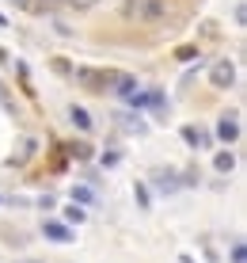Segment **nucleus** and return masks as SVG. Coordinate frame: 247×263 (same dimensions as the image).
Wrapping results in <instances>:
<instances>
[{
    "instance_id": "obj_8",
    "label": "nucleus",
    "mask_w": 247,
    "mask_h": 263,
    "mask_svg": "<svg viewBox=\"0 0 247 263\" xmlns=\"http://www.w3.org/2000/svg\"><path fill=\"white\" fill-rule=\"evenodd\" d=\"M213 168H217V172H232V168H236V157H232V153H217V157H213Z\"/></svg>"
},
{
    "instance_id": "obj_13",
    "label": "nucleus",
    "mask_w": 247,
    "mask_h": 263,
    "mask_svg": "<svg viewBox=\"0 0 247 263\" xmlns=\"http://www.w3.org/2000/svg\"><path fill=\"white\" fill-rule=\"evenodd\" d=\"M91 187H72V202H91Z\"/></svg>"
},
{
    "instance_id": "obj_14",
    "label": "nucleus",
    "mask_w": 247,
    "mask_h": 263,
    "mask_svg": "<svg viewBox=\"0 0 247 263\" xmlns=\"http://www.w3.org/2000/svg\"><path fill=\"white\" fill-rule=\"evenodd\" d=\"M156 179H160V183H156L160 191H175V187H179V183H175V176H171V172H168V176H156Z\"/></svg>"
},
{
    "instance_id": "obj_15",
    "label": "nucleus",
    "mask_w": 247,
    "mask_h": 263,
    "mask_svg": "<svg viewBox=\"0 0 247 263\" xmlns=\"http://www.w3.org/2000/svg\"><path fill=\"white\" fill-rule=\"evenodd\" d=\"M69 4H72V8H76V12H88V8H95V4H99V0H69Z\"/></svg>"
},
{
    "instance_id": "obj_3",
    "label": "nucleus",
    "mask_w": 247,
    "mask_h": 263,
    "mask_svg": "<svg viewBox=\"0 0 247 263\" xmlns=\"http://www.w3.org/2000/svg\"><path fill=\"white\" fill-rule=\"evenodd\" d=\"M209 84H213L217 92H228V88L236 84V65H232L228 58H224V61H217V65L209 69Z\"/></svg>"
},
{
    "instance_id": "obj_19",
    "label": "nucleus",
    "mask_w": 247,
    "mask_h": 263,
    "mask_svg": "<svg viewBox=\"0 0 247 263\" xmlns=\"http://www.w3.org/2000/svg\"><path fill=\"white\" fill-rule=\"evenodd\" d=\"M12 4H15V8H31V0H12Z\"/></svg>"
},
{
    "instance_id": "obj_18",
    "label": "nucleus",
    "mask_w": 247,
    "mask_h": 263,
    "mask_svg": "<svg viewBox=\"0 0 247 263\" xmlns=\"http://www.w3.org/2000/svg\"><path fill=\"white\" fill-rule=\"evenodd\" d=\"M141 4V0H126V15H133V8Z\"/></svg>"
},
{
    "instance_id": "obj_17",
    "label": "nucleus",
    "mask_w": 247,
    "mask_h": 263,
    "mask_svg": "<svg viewBox=\"0 0 247 263\" xmlns=\"http://www.w3.org/2000/svg\"><path fill=\"white\" fill-rule=\"evenodd\" d=\"M232 263H243V244H236V248H232Z\"/></svg>"
},
{
    "instance_id": "obj_2",
    "label": "nucleus",
    "mask_w": 247,
    "mask_h": 263,
    "mask_svg": "<svg viewBox=\"0 0 247 263\" xmlns=\"http://www.w3.org/2000/svg\"><path fill=\"white\" fill-rule=\"evenodd\" d=\"M133 15L141 23H149V27H156L163 15H168V0H141V4L133 8Z\"/></svg>"
},
{
    "instance_id": "obj_16",
    "label": "nucleus",
    "mask_w": 247,
    "mask_h": 263,
    "mask_svg": "<svg viewBox=\"0 0 247 263\" xmlns=\"http://www.w3.org/2000/svg\"><path fill=\"white\" fill-rule=\"evenodd\" d=\"M38 4L46 8V12H53V8H61V4H69V0H38Z\"/></svg>"
},
{
    "instance_id": "obj_12",
    "label": "nucleus",
    "mask_w": 247,
    "mask_h": 263,
    "mask_svg": "<svg viewBox=\"0 0 247 263\" xmlns=\"http://www.w3.org/2000/svg\"><path fill=\"white\" fill-rule=\"evenodd\" d=\"M194 58H202L194 46H179V50H175V61H194Z\"/></svg>"
},
{
    "instance_id": "obj_10",
    "label": "nucleus",
    "mask_w": 247,
    "mask_h": 263,
    "mask_svg": "<svg viewBox=\"0 0 247 263\" xmlns=\"http://www.w3.org/2000/svg\"><path fill=\"white\" fill-rule=\"evenodd\" d=\"M69 149V157H76V160H88L91 157V145H65Z\"/></svg>"
},
{
    "instance_id": "obj_1",
    "label": "nucleus",
    "mask_w": 247,
    "mask_h": 263,
    "mask_svg": "<svg viewBox=\"0 0 247 263\" xmlns=\"http://www.w3.org/2000/svg\"><path fill=\"white\" fill-rule=\"evenodd\" d=\"M72 77H76V84L88 88V92H107V88L118 80V69H88L84 65V69L72 72Z\"/></svg>"
},
{
    "instance_id": "obj_6",
    "label": "nucleus",
    "mask_w": 247,
    "mask_h": 263,
    "mask_svg": "<svg viewBox=\"0 0 247 263\" xmlns=\"http://www.w3.org/2000/svg\"><path fill=\"white\" fill-rule=\"evenodd\" d=\"M182 141L194 145V149H209V134L198 130V126H182Z\"/></svg>"
},
{
    "instance_id": "obj_9",
    "label": "nucleus",
    "mask_w": 247,
    "mask_h": 263,
    "mask_svg": "<svg viewBox=\"0 0 247 263\" xmlns=\"http://www.w3.org/2000/svg\"><path fill=\"white\" fill-rule=\"evenodd\" d=\"M84 217H88V210H80L76 202H72L69 210H65V221H72V225H80V221H84Z\"/></svg>"
},
{
    "instance_id": "obj_7",
    "label": "nucleus",
    "mask_w": 247,
    "mask_h": 263,
    "mask_svg": "<svg viewBox=\"0 0 247 263\" xmlns=\"http://www.w3.org/2000/svg\"><path fill=\"white\" fill-rule=\"evenodd\" d=\"M69 122L80 126V130H91V115L84 111V107H69Z\"/></svg>"
},
{
    "instance_id": "obj_5",
    "label": "nucleus",
    "mask_w": 247,
    "mask_h": 263,
    "mask_svg": "<svg viewBox=\"0 0 247 263\" xmlns=\"http://www.w3.org/2000/svg\"><path fill=\"white\" fill-rule=\"evenodd\" d=\"M217 138H221V141H236V138H240V122H236V115H224V119L217 122Z\"/></svg>"
},
{
    "instance_id": "obj_4",
    "label": "nucleus",
    "mask_w": 247,
    "mask_h": 263,
    "mask_svg": "<svg viewBox=\"0 0 247 263\" xmlns=\"http://www.w3.org/2000/svg\"><path fill=\"white\" fill-rule=\"evenodd\" d=\"M42 233L50 240H57V244H69L72 240V229H69L65 221H53V217H50V221H42Z\"/></svg>"
},
{
    "instance_id": "obj_11",
    "label": "nucleus",
    "mask_w": 247,
    "mask_h": 263,
    "mask_svg": "<svg viewBox=\"0 0 247 263\" xmlns=\"http://www.w3.org/2000/svg\"><path fill=\"white\" fill-rule=\"evenodd\" d=\"M133 195H137V206H141V210H149V206H152V198H149V191H145V183H137Z\"/></svg>"
},
{
    "instance_id": "obj_20",
    "label": "nucleus",
    "mask_w": 247,
    "mask_h": 263,
    "mask_svg": "<svg viewBox=\"0 0 247 263\" xmlns=\"http://www.w3.org/2000/svg\"><path fill=\"white\" fill-rule=\"evenodd\" d=\"M31 263H34V259H31Z\"/></svg>"
}]
</instances>
